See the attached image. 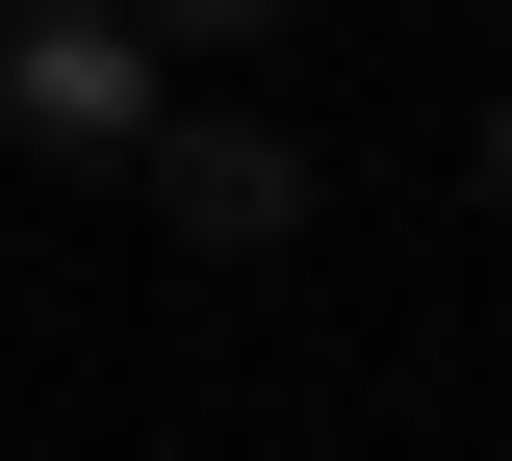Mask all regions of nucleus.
<instances>
[{
  "label": "nucleus",
  "instance_id": "1",
  "mask_svg": "<svg viewBox=\"0 0 512 461\" xmlns=\"http://www.w3.org/2000/svg\"><path fill=\"white\" fill-rule=\"evenodd\" d=\"M154 129V26L128 0H0V154H128Z\"/></svg>",
  "mask_w": 512,
  "mask_h": 461
},
{
  "label": "nucleus",
  "instance_id": "4",
  "mask_svg": "<svg viewBox=\"0 0 512 461\" xmlns=\"http://www.w3.org/2000/svg\"><path fill=\"white\" fill-rule=\"evenodd\" d=\"M461 180H487V205H512V103H487V154H461Z\"/></svg>",
  "mask_w": 512,
  "mask_h": 461
},
{
  "label": "nucleus",
  "instance_id": "3",
  "mask_svg": "<svg viewBox=\"0 0 512 461\" xmlns=\"http://www.w3.org/2000/svg\"><path fill=\"white\" fill-rule=\"evenodd\" d=\"M128 26H154V52H256L282 0H128Z\"/></svg>",
  "mask_w": 512,
  "mask_h": 461
},
{
  "label": "nucleus",
  "instance_id": "2",
  "mask_svg": "<svg viewBox=\"0 0 512 461\" xmlns=\"http://www.w3.org/2000/svg\"><path fill=\"white\" fill-rule=\"evenodd\" d=\"M154 231H180V257H282V231H308V154L282 129H231V103H154Z\"/></svg>",
  "mask_w": 512,
  "mask_h": 461
}]
</instances>
